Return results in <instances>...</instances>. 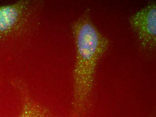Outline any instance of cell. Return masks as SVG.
Instances as JSON below:
<instances>
[{
	"label": "cell",
	"instance_id": "2",
	"mask_svg": "<svg viewBox=\"0 0 156 117\" xmlns=\"http://www.w3.org/2000/svg\"><path fill=\"white\" fill-rule=\"evenodd\" d=\"M129 24L136 34L141 46L153 51L156 45V5L149 4L129 18Z\"/></svg>",
	"mask_w": 156,
	"mask_h": 117
},
{
	"label": "cell",
	"instance_id": "4",
	"mask_svg": "<svg viewBox=\"0 0 156 117\" xmlns=\"http://www.w3.org/2000/svg\"><path fill=\"white\" fill-rule=\"evenodd\" d=\"M22 99L20 112L17 117H51L50 110L32 98L24 82L17 84Z\"/></svg>",
	"mask_w": 156,
	"mask_h": 117
},
{
	"label": "cell",
	"instance_id": "1",
	"mask_svg": "<svg viewBox=\"0 0 156 117\" xmlns=\"http://www.w3.org/2000/svg\"><path fill=\"white\" fill-rule=\"evenodd\" d=\"M76 47L73 71V108L75 116L84 110L91 95L96 68L109 46V41L94 24L89 9L72 24Z\"/></svg>",
	"mask_w": 156,
	"mask_h": 117
},
{
	"label": "cell",
	"instance_id": "3",
	"mask_svg": "<svg viewBox=\"0 0 156 117\" xmlns=\"http://www.w3.org/2000/svg\"><path fill=\"white\" fill-rule=\"evenodd\" d=\"M31 2L21 0L0 6V37H5L26 25L32 13Z\"/></svg>",
	"mask_w": 156,
	"mask_h": 117
}]
</instances>
